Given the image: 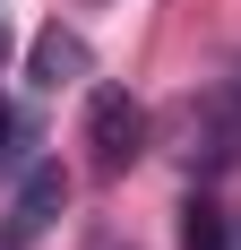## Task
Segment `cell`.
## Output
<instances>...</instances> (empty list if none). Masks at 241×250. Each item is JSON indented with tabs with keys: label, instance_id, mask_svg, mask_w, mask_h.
Segmentation results:
<instances>
[{
	"label": "cell",
	"instance_id": "1",
	"mask_svg": "<svg viewBox=\"0 0 241 250\" xmlns=\"http://www.w3.org/2000/svg\"><path fill=\"white\" fill-rule=\"evenodd\" d=\"M190 173H233L241 164V61H233V78H216L207 95L190 104Z\"/></svg>",
	"mask_w": 241,
	"mask_h": 250
},
{
	"label": "cell",
	"instance_id": "2",
	"mask_svg": "<svg viewBox=\"0 0 241 250\" xmlns=\"http://www.w3.org/2000/svg\"><path fill=\"white\" fill-rule=\"evenodd\" d=\"M86 147H95V173H129L146 155V112L120 86H95L86 95Z\"/></svg>",
	"mask_w": 241,
	"mask_h": 250
},
{
	"label": "cell",
	"instance_id": "3",
	"mask_svg": "<svg viewBox=\"0 0 241 250\" xmlns=\"http://www.w3.org/2000/svg\"><path fill=\"white\" fill-rule=\"evenodd\" d=\"M60 207H69V173H60V164H26L18 199H9V216H0V250H35L52 225H60Z\"/></svg>",
	"mask_w": 241,
	"mask_h": 250
},
{
	"label": "cell",
	"instance_id": "4",
	"mask_svg": "<svg viewBox=\"0 0 241 250\" xmlns=\"http://www.w3.org/2000/svg\"><path fill=\"white\" fill-rule=\"evenodd\" d=\"M26 78H35V86H69V78H86V43H78L69 26H43V35L26 43Z\"/></svg>",
	"mask_w": 241,
	"mask_h": 250
},
{
	"label": "cell",
	"instance_id": "5",
	"mask_svg": "<svg viewBox=\"0 0 241 250\" xmlns=\"http://www.w3.org/2000/svg\"><path fill=\"white\" fill-rule=\"evenodd\" d=\"M181 250H241V242H233V225H224L207 199H190L181 207Z\"/></svg>",
	"mask_w": 241,
	"mask_h": 250
},
{
	"label": "cell",
	"instance_id": "6",
	"mask_svg": "<svg viewBox=\"0 0 241 250\" xmlns=\"http://www.w3.org/2000/svg\"><path fill=\"white\" fill-rule=\"evenodd\" d=\"M9 164H18V104L0 95V173H9Z\"/></svg>",
	"mask_w": 241,
	"mask_h": 250
}]
</instances>
